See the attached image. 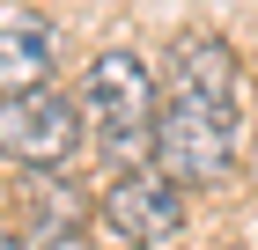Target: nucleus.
I'll list each match as a JSON object with an SVG mask.
<instances>
[{
  "label": "nucleus",
  "mask_w": 258,
  "mask_h": 250,
  "mask_svg": "<svg viewBox=\"0 0 258 250\" xmlns=\"http://www.w3.org/2000/svg\"><path fill=\"white\" fill-rule=\"evenodd\" d=\"M103 228L118 235V243H155V235H177L184 228V184H170L162 170H125L111 192L96 199Z\"/></svg>",
  "instance_id": "4"
},
{
  "label": "nucleus",
  "mask_w": 258,
  "mask_h": 250,
  "mask_svg": "<svg viewBox=\"0 0 258 250\" xmlns=\"http://www.w3.org/2000/svg\"><path fill=\"white\" fill-rule=\"evenodd\" d=\"M44 66H52V30L44 22H0V103L44 89Z\"/></svg>",
  "instance_id": "6"
},
{
  "label": "nucleus",
  "mask_w": 258,
  "mask_h": 250,
  "mask_svg": "<svg viewBox=\"0 0 258 250\" xmlns=\"http://www.w3.org/2000/svg\"><path fill=\"white\" fill-rule=\"evenodd\" d=\"M0 250H22V243H15V235H8V228H0Z\"/></svg>",
  "instance_id": "7"
},
{
  "label": "nucleus",
  "mask_w": 258,
  "mask_h": 250,
  "mask_svg": "<svg viewBox=\"0 0 258 250\" xmlns=\"http://www.w3.org/2000/svg\"><path fill=\"white\" fill-rule=\"evenodd\" d=\"M81 111L96 118L103 140L140 147V133L162 118L155 111V74H148V59H140V52H96L89 74H81Z\"/></svg>",
  "instance_id": "2"
},
{
  "label": "nucleus",
  "mask_w": 258,
  "mask_h": 250,
  "mask_svg": "<svg viewBox=\"0 0 258 250\" xmlns=\"http://www.w3.org/2000/svg\"><path fill=\"white\" fill-rule=\"evenodd\" d=\"M155 162L170 184H214L236 162V111H207V103L170 96L155 118Z\"/></svg>",
  "instance_id": "1"
},
{
  "label": "nucleus",
  "mask_w": 258,
  "mask_h": 250,
  "mask_svg": "<svg viewBox=\"0 0 258 250\" xmlns=\"http://www.w3.org/2000/svg\"><path fill=\"white\" fill-rule=\"evenodd\" d=\"M236 89H243V74H236V52L221 37H177L170 44V96L207 103V111H236Z\"/></svg>",
  "instance_id": "5"
},
{
  "label": "nucleus",
  "mask_w": 258,
  "mask_h": 250,
  "mask_svg": "<svg viewBox=\"0 0 258 250\" xmlns=\"http://www.w3.org/2000/svg\"><path fill=\"white\" fill-rule=\"evenodd\" d=\"M74 140H81V111L59 89H30V96L0 103V154L22 162L30 177H52L67 154H74Z\"/></svg>",
  "instance_id": "3"
}]
</instances>
